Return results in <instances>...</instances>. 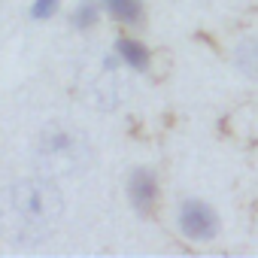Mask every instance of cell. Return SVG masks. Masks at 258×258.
<instances>
[{"instance_id": "1", "label": "cell", "mask_w": 258, "mask_h": 258, "mask_svg": "<svg viewBox=\"0 0 258 258\" xmlns=\"http://www.w3.org/2000/svg\"><path fill=\"white\" fill-rule=\"evenodd\" d=\"M61 216H64V198L49 176L40 173L31 179H19L7 188L4 219L13 240L40 243L58 228Z\"/></svg>"}, {"instance_id": "2", "label": "cell", "mask_w": 258, "mask_h": 258, "mask_svg": "<svg viewBox=\"0 0 258 258\" xmlns=\"http://www.w3.org/2000/svg\"><path fill=\"white\" fill-rule=\"evenodd\" d=\"M94 161V149L88 137L70 124H49L34 140V164L43 176L61 179L88 170Z\"/></svg>"}, {"instance_id": "3", "label": "cell", "mask_w": 258, "mask_h": 258, "mask_svg": "<svg viewBox=\"0 0 258 258\" xmlns=\"http://www.w3.org/2000/svg\"><path fill=\"white\" fill-rule=\"evenodd\" d=\"M179 231L195 243H207V240H213L219 234V216L204 201H182V207H179Z\"/></svg>"}, {"instance_id": "4", "label": "cell", "mask_w": 258, "mask_h": 258, "mask_svg": "<svg viewBox=\"0 0 258 258\" xmlns=\"http://www.w3.org/2000/svg\"><path fill=\"white\" fill-rule=\"evenodd\" d=\"M127 201L137 213H152L158 204V176L149 167H137L127 176Z\"/></svg>"}, {"instance_id": "5", "label": "cell", "mask_w": 258, "mask_h": 258, "mask_svg": "<svg viewBox=\"0 0 258 258\" xmlns=\"http://www.w3.org/2000/svg\"><path fill=\"white\" fill-rule=\"evenodd\" d=\"M115 58L121 61V64H127L131 70H149V61H152V55H149V49L140 43V40H134V37H121L118 43H115Z\"/></svg>"}, {"instance_id": "6", "label": "cell", "mask_w": 258, "mask_h": 258, "mask_svg": "<svg viewBox=\"0 0 258 258\" xmlns=\"http://www.w3.org/2000/svg\"><path fill=\"white\" fill-rule=\"evenodd\" d=\"M100 4L121 25H134V28L143 25V4L140 0H100Z\"/></svg>"}, {"instance_id": "7", "label": "cell", "mask_w": 258, "mask_h": 258, "mask_svg": "<svg viewBox=\"0 0 258 258\" xmlns=\"http://www.w3.org/2000/svg\"><path fill=\"white\" fill-rule=\"evenodd\" d=\"M100 13H103V4H97V0H79V7H76L73 16H70L73 31L88 34V31L100 22Z\"/></svg>"}, {"instance_id": "8", "label": "cell", "mask_w": 258, "mask_h": 258, "mask_svg": "<svg viewBox=\"0 0 258 258\" xmlns=\"http://www.w3.org/2000/svg\"><path fill=\"white\" fill-rule=\"evenodd\" d=\"M234 64H237L246 76L258 79V37H246V40L237 43V49H234Z\"/></svg>"}, {"instance_id": "9", "label": "cell", "mask_w": 258, "mask_h": 258, "mask_svg": "<svg viewBox=\"0 0 258 258\" xmlns=\"http://www.w3.org/2000/svg\"><path fill=\"white\" fill-rule=\"evenodd\" d=\"M58 10H61V0H34L31 16H34V19H40V22H46V19H52Z\"/></svg>"}]
</instances>
